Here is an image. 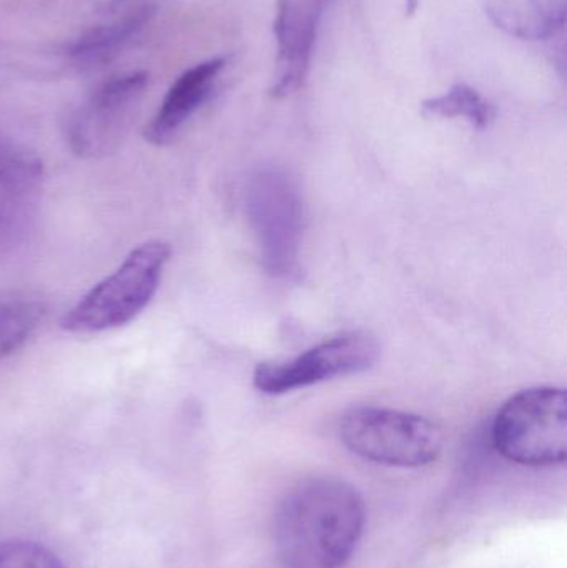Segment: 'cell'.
<instances>
[{
	"label": "cell",
	"mask_w": 567,
	"mask_h": 568,
	"mask_svg": "<svg viewBox=\"0 0 567 568\" xmlns=\"http://www.w3.org/2000/svg\"><path fill=\"white\" fill-rule=\"evenodd\" d=\"M43 163L29 146L0 135V262L19 255L36 233Z\"/></svg>",
	"instance_id": "8"
},
{
	"label": "cell",
	"mask_w": 567,
	"mask_h": 568,
	"mask_svg": "<svg viewBox=\"0 0 567 568\" xmlns=\"http://www.w3.org/2000/svg\"><path fill=\"white\" fill-rule=\"evenodd\" d=\"M338 433L346 449L362 459L405 469L436 463L445 444L433 420L385 407H352L340 417Z\"/></svg>",
	"instance_id": "4"
},
{
	"label": "cell",
	"mask_w": 567,
	"mask_h": 568,
	"mask_svg": "<svg viewBox=\"0 0 567 568\" xmlns=\"http://www.w3.org/2000/svg\"><path fill=\"white\" fill-rule=\"evenodd\" d=\"M379 344L365 331H346L316 344L285 363L259 364L253 386L263 394L279 396L336 377L365 373L375 366Z\"/></svg>",
	"instance_id": "7"
},
{
	"label": "cell",
	"mask_w": 567,
	"mask_h": 568,
	"mask_svg": "<svg viewBox=\"0 0 567 568\" xmlns=\"http://www.w3.org/2000/svg\"><path fill=\"white\" fill-rule=\"evenodd\" d=\"M170 256L172 246L160 240L136 246L63 314L60 326L70 334H100L132 323L152 303Z\"/></svg>",
	"instance_id": "2"
},
{
	"label": "cell",
	"mask_w": 567,
	"mask_h": 568,
	"mask_svg": "<svg viewBox=\"0 0 567 568\" xmlns=\"http://www.w3.org/2000/svg\"><path fill=\"white\" fill-rule=\"evenodd\" d=\"M330 0H279L273 29L276 39V69L272 95L295 93L305 83L312 63L318 27Z\"/></svg>",
	"instance_id": "9"
},
{
	"label": "cell",
	"mask_w": 567,
	"mask_h": 568,
	"mask_svg": "<svg viewBox=\"0 0 567 568\" xmlns=\"http://www.w3.org/2000/svg\"><path fill=\"white\" fill-rule=\"evenodd\" d=\"M156 10V0H109L95 20L67 43V59L82 69L112 62L152 22Z\"/></svg>",
	"instance_id": "10"
},
{
	"label": "cell",
	"mask_w": 567,
	"mask_h": 568,
	"mask_svg": "<svg viewBox=\"0 0 567 568\" xmlns=\"http://www.w3.org/2000/svg\"><path fill=\"white\" fill-rule=\"evenodd\" d=\"M245 206L266 272L290 275L298 263L305 222L298 183L285 170H259L246 183Z\"/></svg>",
	"instance_id": "5"
},
{
	"label": "cell",
	"mask_w": 567,
	"mask_h": 568,
	"mask_svg": "<svg viewBox=\"0 0 567 568\" xmlns=\"http://www.w3.org/2000/svg\"><path fill=\"white\" fill-rule=\"evenodd\" d=\"M365 524V500L352 484L335 477L303 480L276 507V559L283 568H343L358 549Z\"/></svg>",
	"instance_id": "1"
},
{
	"label": "cell",
	"mask_w": 567,
	"mask_h": 568,
	"mask_svg": "<svg viewBox=\"0 0 567 568\" xmlns=\"http://www.w3.org/2000/svg\"><path fill=\"white\" fill-rule=\"evenodd\" d=\"M149 85L145 72H130L100 83L65 122V140L80 159H103L119 150L135 120Z\"/></svg>",
	"instance_id": "6"
},
{
	"label": "cell",
	"mask_w": 567,
	"mask_h": 568,
	"mask_svg": "<svg viewBox=\"0 0 567 568\" xmlns=\"http://www.w3.org/2000/svg\"><path fill=\"white\" fill-rule=\"evenodd\" d=\"M496 27L522 40H546L563 32L567 0H483Z\"/></svg>",
	"instance_id": "12"
},
{
	"label": "cell",
	"mask_w": 567,
	"mask_h": 568,
	"mask_svg": "<svg viewBox=\"0 0 567 568\" xmlns=\"http://www.w3.org/2000/svg\"><path fill=\"white\" fill-rule=\"evenodd\" d=\"M422 112L423 115L439 116V119L462 116L479 130L492 125L496 116L495 106L483 99L478 90L466 83H456L443 95L425 100Z\"/></svg>",
	"instance_id": "14"
},
{
	"label": "cell",
	"mask_w": 567,
	"mask_h": 568,
	"mask_svg": "<svg viewBox=\"0 0 567 568\" xmlns=\"http://www.w3.org/2000/svg\"><path fill=\"white\" fill-rule=\"evenodd\" d=\"M493 446L512 463L558 466L567 456L566 390L536 386L509 397L496 414Z\"/></svg>",
	"instance_id": "3"
},
{
	"label": "cell",
	"mask_w": 567,
	"mask_h": 568,
	"mask_svg": "<svg viewBox=\"0 0 567 568\" xmlns=\"http://www.w3.org/2000/svg\"><path fill=\"white\" fill-rule=\"evenodd\" d=\"M225 65V57H213L186 69L170 87L152 122L145 126L143 135L146 142L159 146L172 142L190 119L209 102Z\"/></svg>",
	"instance_id": "11"
},
{
	"label": "cell",
	"mask_w": 567,
	"mask_h": 568,
	"mask_svg": "<svg viewBox=\"0 0 567 568\" xmlns=\"http://www.w3.org/2000/svg\"><path fill=\"white\" fill-rule=\"evenodd\" d=\"M45 304L32 294H0V361L23 346L45 317Z\"/></svg>",
	"instance_id": "13"
},
{
	"label": "cell",
	"mask_w": 567,
	"mask_h": 568,
	"mask_svg": "<svg viewBox=\"0 0 567 568\" xmlns=\"http://www.w3.org/2000/svg\"><path fill=\"white\" fill-rule=\"evenodd\" d=\"M0 568H65L55 554L30 540L0 544Z\"/></svg>",
	"instance_id": "15"
}]
</instances>
